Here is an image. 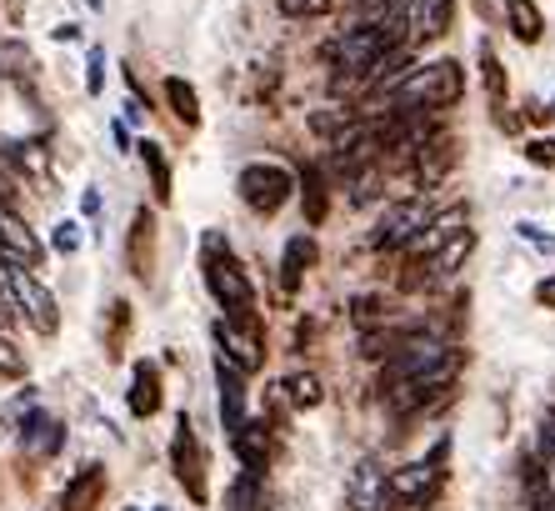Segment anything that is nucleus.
Wrapping results in <instances>:
<instances>
[{
  "instance_id": "6ab92c4d",
  "label": "nucleus",
  "mask_w": 555,
  "mask_h": 511,
  "mask_svg": "<svg viewBox=\"0 0 555 511\" xmlns=\"http://www.w3.org/2000/svg\"><path fill=\"white\" fill-rule=\"evenodd\" d=\"M470 251H476V231H455V237H446L436 246V256H430V271H436V276H451L455 266L470 256Z\"/></svg>"
},
{
  "instance_id": "6e6552de",
  "label": "nucleus",
  "mask_w": 555,
  "mask_h": 511,
  "mask_svg": "<svg viewBox=\"0 0 555 511\" xmlns=\"http://www.w3.org/2000/svg\"><path fill=\"white\" fill-rule=\"evenodd\" d=\"M440 486V467L436 461H411V467H401V472L386 476V501L390 507H426V497Z\"/></svg>"
},
{
  "instance_id": "aec40b11",
  "label": "nucleus",
  "mask_w": 555,
  "mask_h": 511,
  "mask_svg": "<svg viewBox=\"0 0 555 511\" xmlns=\"http://www.w3.org/2000/svg\"><path fill=\"white\" fill-rule=\"evenodd\" d=\"M310 261H315V241H310V237H296L291 246H285V261H281V286H285V296L300 286V276H306Z\"/></svg>"
},
{
  "instance_id": "39448f33",
  "label": "nucleus",
  "mask_w": 555,
  "mask_h": 511,
  "mask_svg": "<svg viewBox=\"0 0 555 511\" xmlns=\"http://www.w3.org/2000/svg\"><path fill=\"white\" fill-rule=\"evenodd\" d=\"M170 467H176V482L185 486V497L195 507L210 501V486H206V451H201V436H195L191 417L176 421V442H170Z\"/></svg>"
},
{
  "instance_id": "393cba45",
  "label": "nucleus",
  "mask_w": 555,
  "mask_h": 511,
  "mask_svg": "<svg viewBox=\"0 0 555 511\" xmlns=\"http://www.w3.org/2000/svg\"><path fill=\"white\" fill-rule=\"evenodd\" d=\"M285 396H291V401H296V407H321V376H310V371H300V376H291L281 386Z\"/></svg>"
},
{
  "instance_id": "72a5a7b5",
  "label": "nucleus",
  "mask_w": 555,
  "mask_h": 511,
  "mask_svg": "<svg viewBox=\"0 0 555 511\" xmlns=\"http://www.w3.org/2000/svg\"><path fill=\"white\" fill-rule=\"evenodd\" d=\"M535 296H541V306H551V311H555V276H551V281H541V291H535Z\"/></svg>"
},
{
  "instance_id": "dca6fc26",
  "label": "nucleus",
  "mask_w": 555,
  "mask_h": 511,
  "mask_svg": "<svg viewBox=\"0 0 555 511\" xmlns=\"http://www.w3.org/2000/svg\"><path fill=\"white\" fill-rule=\"evenodd\" d=\"M130 411L135 417H155L160 411V371L151 361H135V371H130Z\"/></svg>"
},
{
  "instance_id": "5701e85b",
  "label": "nucleus",
  "mask_w": 555,
  "mask_h": 511,
  "mask_svg": "<svg viewBox=\"0 0 555 511\" xmlns=\"http://www.w3.org/2000/svg\"><path fill=\"white\" fill-rule=\"evenodd\" d=\"M141 161H145V170H151L155 201H170V166H166V156H160V145H155V141H141Z\"/></svg>"
},
{
  "instance_id": "cd10ccee",
  "label": "nucleus",
  "mask_w": 555,
  "mask_h": 511,
  "mask_svg": "<svg viewBox=\"0 0 555 511\" xmlns=\"http://www.w3.org/2000/svg\"><path fill=\"white\" fill-rule=\"evenodd\" d=\"M275 5H281V15H291V21H310V15L331 11V0H275Z\"/></svg>"
},
{
  "instance_id": "4468645a",
  "label": "nucleus",
  "mask_w": 555,
  "mask_h": 511,
  "mask_svg": "<svg viewBox=\"0 0 555 511\" xmlns=\"http://www.w3.org/2000/svg\"><path fill=\"white\" fill-rule=\"evenodd\" d=\"M21 446L26 451H40V457H55L65 446V426L55 417H46L40 407H26V421H21Z\"/></svg>"
},
{
  "instance_id": "a211bd4d",
  "label": "nucleus",
  "mask_w": 555,
  "mask_h": 511,
  "mask_svg": "<svg viewBox=\"0 0 555 511\" xmlns=\"http://www.w3.org/2000/svg\"><path fill=\"white\" fill-rule=\"evenodd\" d=\"M461 226H465V206L440 210V216H430V221H426V231H421V237L411 241V251H436L440 241H446V237H455Z\"/></svg>"
},
{
  "instance_id": "423d86ee",
  "label": "nucleus",
  "mask_w": 555,
  "mask_h": 511,
  "mask_svg": "<svg viewBox=\"0 0 555 511\" xmlns=\"http://www.w3.org/2000/svg\"><path fill=\"white\" fill-rule=\"evenodd\" d=\"M0 266H5V281H11V296H15V306H21V316H26L36 331L55 336V327H61V316H55V296L36 281V271H30V266H15V261H0Z\"/></svg>"
},
{
  "instance_id": "e433bc0d",
  "label": "nucleus",
  "mask_w": 555,
  "mask_h": 511,
  "mask_svg": "<svg viewBox=\"0 0 555 511\" xmlns=\"http://www.w3.org/2000/svg\"><path fill=\"white\" fill-rule=\"evenodd\" d=\"M155 511H166V507H155Z\"/></svg>"
},
{
  "instance_id": "f257e3e1",
  "label": "nucleus",
  "mask_w": 555,
  "mask_h": 511,
  "mask_svg": "<svg viewBox=\"0 0 555 511\" xmlns=\"http://www.w3.org/2000/svg\"><path fill=\"white\" fill-rule=\"evenodd\" d=\"M465 95V71L461 61H430V66L405 71L401 80H390L386 101L390 105H411V111H446Z\"/></svg>"
},
{
  "instance_id": "c85d7f7f",
  "label": "nucleus",
  "mask_w": 555,
  "mask_h": 511,
  "mask_svg": "<svg viewBox=\"0 0 555 511\" xmlns=\"http://www.w3.org/2000/svg\"><path fill=\"white\" fill-rule=\"evenodd\" d=\"M51 246L61 251V256H76V251H80V226L76 221H61V226H55V237H51Z\"/></svg>"
},
{
  "instance_id": "f704fd0d",
  "label": "nucleus",
  "mask_w": 555,
  "mask_h": 511,
  "mask_svg": "<svg viewBox=\"0 0 555 511\" xmlns=\"http://www.w3.org/2000/svg\"><path fill=\"white\" fill-rule=\"evenodd\" d=\"M545 116H555V101H551V111H545Z\"/></svg>"
},
{
  "instance_id": "7c9ffc66",
  "label": "nucleus",
  "mask_w": 555,
  "mask_h": 511,
  "mask_svg": "<svg viewBox=\"0 0 555 511\" xmlns=\"http://www.w3.org/2000/svg\"><path fill=\"white\" fill-rule=\"evenodd\" d=\"M380 296H356V321H361V327H371V321H380Z\"/></svg>"
},
{
  "instance_id": "c9c22d12",
  "label": "nucleus",
  "mask_w": 555,
  "mask_h": 511,
  "mask_svg": "<svg viewBox=\"0 0 555 511\" xmlns=\"http://www.w3.org/2000/svg\"><path fill=\"white\" fill-rule=\"evenodd\" d=\"M91 5H101V0H91Z\"/></svg>"
},
{
  "instance_id": "4be33fe9",
  "label": "nucleus",
  "mask_w": 555,
  "mask_h": 511,
  "mask_svg": "<svg viewBox=\"0 0 555 511\" xmlns=\"http://www.w3.org/2000/svg\"><path fill=\"white\" fill-rule=\"evenodd\" d=\"M225 501H231V511H266V501H260V476L241 472L231 482V491H225Z\"/></svg>"
},
{
  "instance_id": "f8f14e48",
  "label": "nucleus",
  "mask_w": 555,
  "mask_h": 511,
  "mask_svg": "<svg viewBox=\"0 0 555 511\" xmlns=\"http://www.w3.org/2000/svg\"><path fill=\"white\" fill-rule=\"evenodd\" d=\"M231 446L235 457H241V467H246L250 476H266V461H271V426L266 421H241L231 432Z\"/></svg>"
},
{
  "instance_id": "a878e982",
  "label": "nucleus",
  "mask_w": 555,
  "mask_h": 511,
  "mask_svg": "<svg viewBox=\"0 0 555 511\" xmlns=\"http://www.w3.org/2000/svg\"><path fill=\"white\" fill-rule=\"evenodd\" d=\"M26 66H30L26 46H21V40H0V71H5V76H26Z\"/></svg>"
},
{
  "instance_id": "f3484780",
  "label": "nucleus",
  "mask_w": 555,
  "mask_h": 511,
  "mask_svg": "<svg viewBox=\"0 0 555 511\" xmlns=\"http://www.w3.org/2000/svg\"><path fill=\"white\" fill-rule=\"evenodd\" d=\"M505 21H511L520 46H535V40L545 36V15L535 0H505Z\"/></svg>"
},
{
  "instance_id": "ddd939ff",
  "label": "nucleus",
  "mask_w": 555,
  "mask_h": 511,
  "mask_svg": "<svg viewBox=\"0 0 555 511\" xmlns=\"http://www.w3.org/2000/svg\"><path fill=\"white\" fill-rule=\"evenodd\" d=\"M105 501V467H80L70 482H65L61 491V511H101Z\"/></svg>"
},
{
  "instance_id": "1a4fd4ad",
  "label": "nucleus",
  "mask_w": 555,
  "mask_h": 511,
  "mask_svg": "<svg viewBox=\"0 0 555 511\" xmlns=\"http://www.w3.org/2000/svg\"><path fill=\"white\" fill-rule=\"evenodd\" d=\"M216 341H220V356L241 371H260V361H266V352H260V321L246 327V321H225V316H220Z\"/></svg>"
},
{
  "instance_id": "0eeeda50",
  "label": "nucleus",
  "mask_w": 555,
  "mask_h": 511,
  "mask_svg": "<svg viewBox=\"0 0 555 511\" xmlns=\"http://www.w3.org/2000/svg\"><path fill=\"white\" fill-rule=\"evenodd\" d=\"M430 221V201L426 196H405V201H390L375 221V246L380 251H396V246H411Z\"/></svg>"
},
{
  "instance_id": "9b49d317",
  "label": "nucleus",
  "mask_w": 555,
  "mask_h": 511,
  "mask_svg": "<svg viewBox=\"0 0 555 511\" xmlns=\"http://www.w3.org/2000/svg\"><path fill=\"white\" fill-rule=\"evenodd\" d=\"M216 386H220V421H225V432H235L246 421V371L231 367L225 356H216Z\"/></svg>"
},
{
  "instance_id": "9d476101",
  "label": "nucleus",
  "mask_w": 555,
  "mask_h": 511,
  "mask_svg": "<svg viewBox=\"0 0 555 511\" xmlns=\"http://www.w3.org/2000/svg\"><path fill=\"white\" fill-rule=\"evenodd\" d=\"M346 507L350 511H380L386 507V467L365 457L346 482Z\"/></svg>"
},
{
  "instance_id": "c756f323",
  "label": "nucleus",
  "mask_w": 555,
  "mask_h": 511,
  "mask_svg": "<svg viewBox=\"0 0 555 511\" xmlns=\"http://www.w3.org/2000/svg\"><path fill=\"white\" fill-rule=\"evenodd\" d=\"M26 371V356L15 352V341L0 336V376H21Z\"/></svg>"
},
{
  "instance_id": "473e14b6",
  "label": "nucleus",
  "mask_w": 555,
  "mask_h": 511,
  "mask_svg": "<svg viewBox=\"0 0 555 511\" xmlns=\"http://www.w3.org/2000/svg\"><path fill=\"white\" fill-rule=\"evenodd\" d=\"M86 86H91V95H101V86H105V51H91V76H86Z\"/></svg>"
},
{
  "instance_id": "b1692460",
  "label": "nucleus",
  "mask_w": 555,
  "mask_h": 511,
  "mask_svg": "<svg viewBox=\"0 0 555 511\" xmlns=\"http://www.w3.org/2000/svg\"><path fill=\"white\" fill-rule=\"evenodd\" d=\"M480 66H486V91H491V105L501 111V120H505V76H501V61H495L491 46H480Z\"/></svg>"
},
{
  "instance_id": "7ed1b4c3",
  "label": "nucleus",
  "mask_w": 555,
  "mask_h": 511,
  "mask_svg": "<svg viewBox=\"0 0 555 511\" xmlns=\"http://www.w3.org/2000/svg\"><path fill=\"white\" fill-rule=\"evenodd\" d=\"M390 51H401V36H396V26L390 21H375V26H356V30H346V36L331 46V61H336L346 76H371V66L375 61H386Z\"/></svg>"
},
{
  "instance_id": "bb28decb",
  "label": "nucleus",
  "mask_w": 555,
  "mask_h": 511,
  "mask_svg": "<svg viewBox=\"0 0 555 511\" xmlns=\"http://www.w3.org/2000/svg\"><path fill=\"white\" fill-rule=\"evenodd\" d=\"M306 216L310 221H325V186L315 170H306Z\"/></svg>"
},
{
  "instance_id": "20e7f679",
  "label": "nucleus",
  "mask_w": 555,
  "mask_h": 511,
  "mask_svg": "<svg viewBox=\"0 0 555 511\" xmlns=\"http://www.w3.org/2000/svg\"><path fill=\"white\" fill-rule=\"evenodd\" d=\"M235 191H241V201H246L250 210L275 216V210L291 201V191H296V176L285 166H275V161H250V166L235 176Z\"/></svg>"
},
{
  "instance_id": "f03ea898",
  "label": "nucleus",
  "mask_w": 555,
  "mask_h": 511,
  "mask_svg": "<svg viewBox=\"0 0 555 511\" xmlns=\"http://www.w3.org/2000/svg\"><path fill=\"white\" fill-rule=\"evenodd\" d=\"M206 286L220 306H225V321H260L256 316V291L250 281L241 276V266L231 261V246L220 231H206Z\"/></svg>"
},
{
  "instance_id": "2f4dec72",
  "label": "nucleus",
  "mask_w": 555,
  "mask_h": 511,
  "mask_svg": "<svg viewBox=\"0 0 555 511\" xmlns=\"http://www.w3.org/2000/svg\"><path fill=\"white\" fill-rule=\"evenodd\" d=\"M526 156L535 161V166H551V170H555V141H530Z\"/></svg>"
},
{
  "instance_id": "412c9836",
  "label": "nucleus",
  "mask_w": 555,
  "mask_h": 511,
  "mask_svg": "<svg viewBox=\"0 0 555 511\" xmlns=\"http://www.w3.org/2000/svg\"><path fill=\"white\" fill-rule=\"evenodd\" d=\"M166 101H170V111H176V120H181V126H201V101H195V91L191 86H185L181 76H170L166 80Z\"/></svg>"
},
{
  "instance_id": "2eb2a0df",
  "label": "nucleus",
  "mask_w": 555,
  "mask_h": 511,
  "mask_svg": "<svg viewBox=\"0 0 555 511\" xmlns=\"http://www.w3.org/2000/svg\"><path fill=\"white\" fill-rule=\"evenodd\" d=\"M455 21V0H415L411 5V36L415 40H436L446 36Z\"/></svg>"
}]
</instances>
